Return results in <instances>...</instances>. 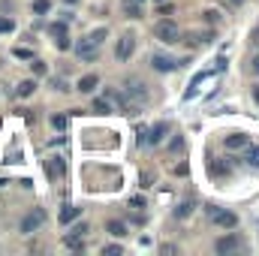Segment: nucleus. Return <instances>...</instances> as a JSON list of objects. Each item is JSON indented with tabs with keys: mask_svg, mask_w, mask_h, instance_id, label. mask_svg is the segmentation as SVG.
Masks as SVG:
<instances>
[{
	"mask_svg": "<svg viewBox=\"0 0 259 256\" xmlns=\"http://www.w3.org/2000/svg\"><path fill=\"white\" fill-rule=\"evenodd\" d=\"M151 64H154V69H160V72H172V69L181 66L175 58H166V55H151Z\"/></svg>",
	"mask_w": 259,
	"mask_h": 256,
	"instance_id": "10",
	"label": "nucleus"
},
{
	"mask_svg": "<svg viewBox=\"0 0 259 256\" xmlns=\"http://www.w3.org/2000/svg\"><path fill=\"white\" fill-rule=\"evenodd\" d=\"M52 88H55V91H61V94H66V91H72V88L66 84V78H61V75H55V78H52Z\"/></svg>",
	"mask_w": 259,
	"mask_h": 256,
	"instance_id": "24",
	"label": "nucleus"
},
{
	"mask_svg": "<svg viewBox=\"0 0 259 256\" xmlns=\"http://www.w3.org/2000/svg\"><path fill=\"white\" fill-rule=\"evenodd\" d=\"M154 3H163V0H154Z\"/></svg>",
	"mask_w": 259,
	"mask_h": 256,
	"instance_id": "41",
	"label": "nucleus"
},
{
	"mask_svg": "<svg viewBox=\"0 0 259 256\" xmlns=\"http://www.w3.org/2000/svg\"><path fill=\"white\" fill-rule=\"evenodd\" d=\"M166 133H169V121H160V124H154V127L148 130V139H145V142H154V145H160Z\"/></svg>",
	"mask_w": 259,
	"mask_h": 256,
	"instance_id": "12",
	"label": "nucleus"
},
{
	"mask_svg": "<svg viewBox=\"0 0 259 256\" xmlns=\"http://www.w3.org/2000/svg\"><path fill=\"white\" fill-rule=\"evenodd\" d=\"M247 163L250 166H259V148H250L247 145Z\"/></svg>",
	"mask_w": 259,
	"mask_h": 256,
	"instance_id": "27",
	"label": "nucleus"
},
{
	"mask_svg": "<svg viewBox=\"0 0 259 256\" xmlns=\"http://www.w3.org/2000/svg\"><path fill=\"white\" fill-rule=\"evenodd\" d=\"M154 36L160 39V42H178L181 39V30H178V24L175 21H169V18H163V21H157L154 24Z\"/></svg>",
	"mask_w": 259,
	"mask_h": 256,
	"instance_id": "3",
	"label": "nucleus"
},
{
	"mask_svg": "<svg viewBox=\"0 0 259 256\" xmlns=\"http://www.w3.org/2000/svg\"><path fill=\"white\" fill-rule=\"evenodd\" d=\"M42 223H46V211H42V208H33L30 214H24V217H21V232H24V235H30V232H36Z\"/></svg>",
	"mask_w": 259,
	"mask_h": 256,
	"instance_id": "5",
	"label": "nucleus"
},
{
	"mask_svg": "<svg viewBox=\"0 0 259 256\" xmlns=\"http://www.w3.org/2000/svg\"><path fill=\"white\" fill-rule=\"evenodd\" d=\"M15 58H24V61H30V58H33V55H30V52H27V49H15Z\"/></svg>",
	"mask_w": 259,
	"mask_h": 256,
	"instance_id": "33",
	"label": "nucleus"
},
{
	"mask_svg": "<svg viewBox=\"0 0 259 256\" xmlns=\"http://www.w3.org/2000/svg\"><path fill=\"white\" fill-rule=\"evenodd\" d=\"M205 214H208V220H211L214 226H220V229H235V226H238V217H235L232 211H220L217 205H205Z\"/></svg>",
	"mask_w": 259,
	"mask_h": 256,
	"instance_id": "2",
	"label": "nucleus"
},
{
	"mask_svg": "<svg viewBox=\"0 0 259 256\" xmlns=\"http://www.w3.org/2000/svg\"><path fill=\"white\" fill-rule=\"evenodd\" d=\"M250 46H256V49H259V27L250 30Z\"/></svg>",
	"mask_w": 259,
	"mask_h": 256,
	"instance_id": "35",
	"label": "nucleus"
},
{
	"mask_svg": "<svg viewBox=\"0 0 259 256\" xmlns=\"http://www.w3.org/2000/svg\"><path fill=\"white\" fill-rule=\"evenodd\" d=\"M109 97L121 106V112H124V115H139V112H142V103H133L127 94H109Z\"/></svg>",
	"mask_w": 259,
	"mask_h": 256,
	"instance_id": "8",
	"label": "nucleus"
},
{
	"mask_svg": "<svg viewBox=\"0 0 259 256\" xmlns=\"http://www.w3.org/2000/svg\"><path fill=\"white\" fill-rule=\"evenodd\" d=\"M169 12H172V6H169V3L163 0V3H160V15H169Z\"/></svg>",
	"mask_w": 259,
	"mask_h": 256,
	"instance_id": "38",
	"label": "nucleus"
},
{
	"mask_svg": "<svg viewBox=\"0 0 259 256\" xmlns=\"http://www.w3.org/2000/svg\"><path fill=\"white\" fill-rule=\"evenodd\" d=\"M106 232H112L115 238H124L130 229H127V223H124V220H109V223H106Z\"/></svg>",
	"mask_w": 259,
	"mask_h": 256,
	"instance_id": "13",
	"label": "nucleus"
},
{
	"mask_svg": "<svg viewBox=\"0 0 259 256\" xmlns=\"http://www.w3.org/2000/svg\"><path fill=\"white\" fill-rule=\"evenodd\" d=\"M250 145V136H244V133H232V136H226V151H244Z\"/></svg>",
	"mask_w": 259,
	"mask_h": 256,
	"instance_id": "11",
	"label": "nucleus"
},
{
	"mask_svg": "<svg viewBox=\"0 0 259 256\" xmlns=\"http://www.w3.org/2000/svg\"><path fill=\"white\" fill-rule=\"evenodd\" d=\"M232 3H241V0H232Z\"/></svg>",
	"mask_w": 259,
	"mask_h": 256,
	"instance_id": "42",
	"label": "nucleus"
},
{
	"mask_svg": "<svg viewBox=\"0 0 259 256\" xmlns=\"http://www.w3.org/2000/svg\"><path fill=\"white\" fill-rule=\"evenodd\" d=\"M55 46H58L61 52H66V49H72V42L66 39V33H64V36H55Z\"/></svg>",
	"mask_w": 259,
	"mask_h": 256,
	"instance_id": "29",
	"label": "nucleus"
},
{
	"mask_svg": "<svg viewBox=\"0 0 259 256\" xmlns=\"http://www.w3.org/2000/svg\"><path fill=\"white\" fill-rule=\"evenodd\" d=\"M250 72H253V75H259V55L250 61Z\"/></svg>",
	"mask_w": 259,
	"mask_h": 256,
	"instance_id": "37",
	"label": "nucleus"
},
{
	"mask_svg": "<svg viewBox=\"0 0 259 256\" xmlns=\"http://www.w3.org/2000/svg\"><path fill=\"white\" fill-rule=\"evenodd\" d=\"M124 12H127L130 18H139V15H142V6H139V0H124Z\"/></svg>",
	"mask_w": 259,
	"mask_h": 256,
	"instance_id": "18",
	"label": "nucleus"
},
{
	"mask_svg": "<svg viewBox=\"0 0 259 256\" xmlns=\"http://www.w3.org/2000/svg\"><path fill=\"white\" fill-rule=\"evenodd\" d=\"M64 244L69 247V250H75V253H81V250H84V235H72V232H69V235L64 238Z\"/></svg>",
	"mask_w": 259,
	"mask_h": 256,
	"instance_id": "15",
	"label": "nucleus"
},
{
	"mask_svg": "<svg viewBox=\"0 0 259 256\" xmlns=\"http://www.w3.org/2000/svg\"><path fill=\"white\" fill-rule=\"evenodd\" d=\"M84 232H88V223H75L72 226V235H84Z\"/></svg>",
	"mask_w": 259,
	"mask_h": 256,
	"instance_id": "31",
	"label": "nucleus"
},
{
	"mask_svg": "<svg viewBox=\"0 0 259 256\" xmlns=\"http://www.w3.org/2000/svg\"><path fill=\"white\" fill-rule=\"evenodd\" d=\"M211 175H229V163H223V160H211Z\"/></svg>",
	"mask_w": 259,
	"mask_h": 256,
	"instance_id": "21",
	"label": "nucleus"
},
{
	"mask_svg": "<svg viewBox=\"0 0 259 256\" xmlns=\"http://www.w3.org/2000/svg\"><path fill=\"white\" fill-rule=\"evenodd\" d=\"M12 30H15V21L6 18V15H0V33H12Z\"/></svg>",
	"mask_w": 259,
	"mask_h": 256,
	"instance_id": "25",
	"label": "nucleus"
},
{
	"mask_svg": "<svg viewBox=\"0 0 259 256\" xmlns=\"http://www.w3.org/2000/svg\"><path fill=\"white\" fill-rule=\"evenodd\" d=\"M190 208H193V205H190V202H187V205H181V208H178V211H175V214H178V217H187V214H190Z\"/></svg>",
	"mask_w": 259,
	"mask_h": 256,
	"instance_id": "34",
	"label": "nucleus"
},
{
	"mask_svg": "<svg viewBox=\"0 0 259 256\" xmlns=\"http://www.w3.org/2000/svg\"><path fill=\"white\" fill-rule=\"evenodd\" d=\"M133 52H136V36L133 33H124L118 39V46H115V55H118V61H130Z\"/></svg>",
	"mask_w": 259,
	"mask_h": 256,
	"instance_id": "7",
	"label": "nucleus"
},
{
	"mask_svg": "<svg viewBox=\"0 0 259 256\" xmlns=\"http://www.w3.org/2000/svg\"><path fill=\"white\" fill-rule=\"evenodd\" d=\"M30 69H33V75H46V64L42 61H33L30 58Z\"/></svg>",
	"mask_w": 259,
	"mask_h": 256,
	"instance_id": "28",
	"label": "nucleus"
},
{
	"mask_svg": "<svg viewBox=\"0 0 259 256\" xmlns=\"http://www.w3.org/2000/svg\"><path fill=\"white\" fill-rule=\"evenodd\" d=\"M49 9H52V0H33V12L36 15H46Z\"/></svg>",
	"mask_w": 259,
	"mask_h": 256,
	"instance_id": "22",
	"label": "nucleus"
},
{
	"mask_svg": "<svg viewBox=\"0 0 259 256\" xmlns=\"http://www.w3.org/2000/svg\"><path fill=\"white\" fill-rule=\"evenodd\" d=\"M52 127L64 133V130H66V115H52Z\"/></svg>",
	"mask_w": 259,
	"mask_h": 256,
	"instance_id": "26",
	"label": "nucleus"
},
{
	"mask_svg": "<svg viewBox=\"0 0 259 256\" xmlns=\"http://www.w3.org/2000/svg\"><path fill=\"white\" fill-rule=\"evenodd\" d=\"M49 33H52V36H64L66 33V21H55V24H49Z\"/></svg>",
	"mask_w": 259,
	"mask_h": 256,
	"instance_id": "23",
	"label": "nucleus"
},
{
	"mask_svg": "<svg viewBox=\"0 0 259 256\" xmlns=\"http://www.w3.org/2000/svg\"><path fill=\"white\" fill-rule=\"evenodd\" d=\"M160 253L172 256V253H178V247H175V244H163V247H160Z\"/></svg>",
	"mask_w": 259,
	"mask_h": 256,
	"instance_id": "32",
	"label": "nucleus"
},
{
	"mask_svg": "<svg viewBox=\"0 0 259 256\" xmlns=\"http://www.w3.org/2000/svg\"><path fill=\"white\" fill-rule=\"evenodd\" d=\"M103 39H106V27L88 33V36L75 46V55H78L81 61H97V58H100V42H103Z\"/></svg>",
	"mask_w": 259,
	"mask_h": 256,
	"instance_id": "1",
	"label": "nucleus"
},
{
	"mask_svg": "<svg viewBox=\"0 0 259 256\" xmlns=\"http://www.w3.org/2000/svg\"><path fill=\"white\" fill-rule=\"evenodd\" d=\"M97 84H100V78L91 72V75H84V78L78 81V91H81V94H94V91H97Z\"/></svg>",
	"mask_w": 259,
	"mask_h": 256,
	"instance_id": "14",
	"label": "nucleus"
},
{
	"mask_svg": "<svg viewBox=\"0 0 259 256\" xmlns=\"http://www.w3.org/2000/svg\"><path fill=\"white\" fill-rule=\"evenodd\" d=\"M46 169H49V178H52V181H58V178H64V172H66V160H64V157H49Z\"/></svg>",
	"mask_w": 259,
	"mask_h": 256,
	"instance_id": "9",
	"label": "nucleus"
},
{
	"mask_svg": "<svg viewBox=\"0 0 259 256\" xmlns=\"http://www.w3.org/2000/svg\"><path fill=\"white\" fill-rule=\"evenodd\" d=\"M33 91H36V81H33V78H24V81L18 84V97H30Z\"/></svg>",
	"mask_w": 259,
	"mask_h": 256,
	"instance_id": "19",
	"label": "nucleus"
},
{
	"mask_svg": "<svg viewBox=\"0 0 259 256\" xmlns=\"http://www.w3.org/2000/svg\"><path fill=\"white\" fill-rule=\"evenodd\" d=\"M124 94L127 97H136V103H148V91H145V81L142 78H127V84H124Z\"/></svg>",
	"mask_w": 259,
	"mask_h": 256,
	"instance_id": "6",
	"label": "nucleus"
},
{
	"mask_svg": "<svg viewBox=\"0 0 259 256\" xmlns=\"http://www.w3.org/2000/svg\"><path fill=\"white\" fill-rule=\"evenodd\" d=\"M211 42V33H190L187 36V46H208Z\"/></svg>",
	"mask_w": 259,
	"mask_h": 256,
	"instance_id": "17",
	"label": "nucleus"
},
{
	"mask_svg": "<svg viewBox=\"0 0 259 256\" xmlns=\"http://www.w3.org/2000/svg\"><path fill=\"white\" fill-rule=\"evenodd\" d=\"M75 217H81V208H78V205H64V211H61V220H64V223H72Z\"/></svg>",
	"mask_w": 259,
	"mask_h": 256,
	"instance_id": "16",
	"label": "nucleus"
},
{
	"mask_svg": "<svg viewBox=\"0 0 259 256\" xmlns=\"http://www.w3.org/2000/svg\"><path fill=\"white\" fill-rule=\"evenodd\" d=\"M94 112L109 115V112H112V103H109V100H103V97H97V100H94Z\"/></svg>",
	"mask_w": 259,
	"mask_h": 256,
	"instance_id": "20",
	"label": "nucleus"
},
{
	"mask_svg": "<svg viewBox=\"0 0 259 256\" xmlns=\"http://www.w3.org/2000/svg\"><path fill=\"white\" fill-rule=\"evenodd\" d=\"M139 3H142V0H139Z\"/></svg>",
	"mask_w": 259,
	"mask_h": 256,
	"instance_id": "43",
	"label": "nucleus"
},
{
	"mask_svg": "<svg viewBox=\"0 0 259 256\" xmlns=\"http://www.w3.org/2000/svg\"><path fill=\"white\" fill-rule=\"evenodd\" d=\"M214 250H217L220 256L238 253V250H244V238H241V235H235V232H229V235H223V238H217V241H214Z\"/></svg>",
	"mask_w": 259,
	"mask_h": 256,
	"instance_id": "4",
	"label": "nucleus"
},
{
	"mask_svg": "<svg viewBox=\"0 0 259 256\" xmlns=\"http://www.w3.org/2000/svg\"><path fill=\"white\" fill-rule=\"evenodd\" d=\"M66 3H78V0H66Z\"/></svg>",
	"mask_w": 259,
	"mask_h": 256,
	"instance_id": "40",
	"label": "nucleus"
},
{
	"mask_svg": "<svg viewBox=\"0 0 259 256\" xmlns=\"http://www.w3.org/2000/svg\"><path fill=\"white\" fill-rule=\"evenodd\" d=\"M130 205H136V208H145V199H142V196H133V199H130Z\"/></svg>",
	"mask_w": 259,
	"mask_h": 256,
	"instance_id": "36",
	"label": "nucleus"
},
{
	"mask_svg": "<svg viewBox=\"0 0 259 256\" xmlns=\"http://www.w3.org/2000/svg\"><path fill=\"white\" fill-rule=\"evenodd\" d=\"M103 253L118 256V253H124V247H121V244H106V247H103Z\"/></svg>",
	"mask_w": 259,
	"mask_h": 256,
	"instance_id": "30",
	"label": "nucleus"
},
{
	"mask_svg": "<svg viewBox=\"0 0 259 256\" xmlns=\"http://www.w3.org/2000/svg\"><path fill=\"white\" fill-rule=\"evenodd\" d=\"M253 100H256V103H259V84H256V88H253Z\"/></svg>",
	"mask_w": 259,
	"mask_h": 256,
	"instance_id": "39",
	"label": "nucleus"
}]
</instances>
